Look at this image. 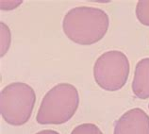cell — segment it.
Returning <instances> with one entry per match:
<instances>
[{"label": "cell", "instance_id": "obj_1", "mask_svg": "<svg viewBox=\"0 0 149 134\" xmlns=\"http://www.w3.org/2000/svg\"><path fill=\"white\" fill-rule=\"evenodd\" d=\"M109 26V16L103 10L85 6L70 10L62 22L66 36L82 45L99 42L107 33Z\"/></svg>", "mask_w": 149, "mask_h": 134}, {"label": "cell", "instance_id": "obj_4", "mask_svg": "<svg viewBox=\"0 0 149 134\" xmlns=\"http://www.w3.org/2000/svg\"><path fill=\"white\" fill-rule=\"evenodd\" d=\"M129 76V61L121 51L112 50L102 54L93 66L95 82L102 89L115 92L127 83Z\"/></svg>", "mask_w": 149, "mask_h": 134}, {"label": "cell", "instance_id": "obj_8", "mask_svg": "<svg viewBox=\"0 0 149 134\" xmlns=\"http://www.w3.org/2000/svg\"><path fill=\"white\" fill-rule=\"evenodd\" d=\"M71 134H103L97 126L90 123L81 124L76 127Z\"/></svg>", "mask_w": 149, "mask_h": 134}, {"label": "cell", "instance_id": "obj_6", "mask_svg": "<svg viewBox=\"0 0 149 134\" xmlns=\"http://www.w3.org/2000/svg\"><path fill=\"white\" fill-rule=\"evenodd\" d=\"M132 91L141 99L149 98V58L143 59L137 64Z\"/></svg>", "mask_w": 149, "mask_h": 134}, {"label": "cell", "instance_id": "obj_7", "mask_svg": "<svg viewBox=\"0 0 149 134\" xmlns=\"http://www.w3.org/2000/svg\"><path fill=\"white\" fill-rule=\"evenodd\" d=\"M136 16L144 26H149V0L138 1L136 6Z\"/></svg>", "mask_w": 149, "mask_h": 134}, {"label": "cell", "instance_id": "obj_9", "mask_svg": "<svg viewBox=\"0 0 149 134\" xmlns=\"http://www.w3.org/2000/svg\"><path fill=\"white\" fill-rule=\"evenodd\" d=\"M36 134H60V133L55 131H51V129H45V131H42Z\"/></svg>", "mask_w": 149, "mask_h": 134}, {"label": "cell", "instance_id": "obj_10", "mask_svg": "<svg viewBox=\"0 0 149 134\" xmlns=\"http://www.w3.org/2000/svg\"><path fill=\"white\" fill-rule=\"evenodd\" d=\"M148 107H149V106H148Z\"/></svg>", "mask_w": 149, "mask_h": 134}, {"label": "cell", "instance_id": "obj_2", "mask_svg": "<svg viewBox=\"0 0 149 134\" xmlns=\"http://www.w3.org/2000/svg\"><path fill=\"white\" fill-rule=\"evenodd\" d=\"M79 105L77 88L69 83H60L48 91L39 108L36 120L42 125H60L73 117Z\"/></svg>", "mask_w": 149, "mask_h": 134}, {"label": "cell", "instance_id": "obj_3", "mask_svg": "<svg viewBox=\"0 0 149 134\" xmlns=\"http://www.w3.org/2000/svg\"><path fill=\"white\" fill-rule=\"evenodd\" d=\"M36 94L34 90L23 82L9 84L0 94V112L8 124L22 126L32 113Z\"/></svg>", "mask_w": 149, "mask_h": 134}, {"label": "cell", "instance_id": "obj_5", "mask_svg": "<svg viewBox=\"0 0 149 134\" xmlns=\"http://www.w3.org/2000/svg\"><path fill=\"white\" fill-rule=\"evenodd\" d=\"M113 134H149V116L142 109L129 110L116 121Z\"/></svg>", "mask_w": 149, "mask_h": 134}]
</instances>
